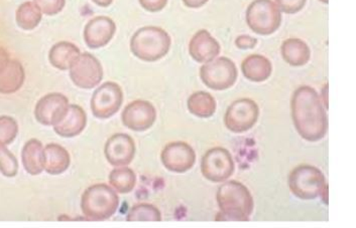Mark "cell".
Instances as JSON below:
<instances>
[{
	"label": "cell",
	"instance_id": "cell-1",
	"mask_svg": "<svg viewBox=\"0 0 356 228\" xmlns=\"http://www.w3.org/2000/svg\"><path fill=\"white\" fill-rule=\"evenodd\" d=\"M295 128L304 140L317 142L325 137L329 122L325 107L312 87H299L291 100Z\"/></svg>",
	"mask_w": 356,
	"mask_h": 228
},
{
	"label": "cell",
	"instance_id": "cell-2",
	"mask_svg": "<svg viewBox=\"0 0 356 228\" xmlns=\"http://www.w3.org/2000/svg\"><path fill=\"white\" fill-rule=\"evenodd\" d=\"M220 211L217 221H248L254 211L252 193L245 185L238 181H224L216 194Z\"/></svg>",
	"mask_w": 356,
	"mask_h": 228
},
{
	"label": "cell",
	"instance_id": "cell-3",
	"mask_svg": "<svg viewBox=\"0 0 356 228\" xmlns=\"http://www.w3.org/2000/svg\"><path fill=\"white\" fill-rule=\"evenodd\" d=\"M171 44V37L162 28L145 26L131 37V50L138 59L153 62L168 55Z\"/></svg>",
	"mask_w": 356,
	"mask_h": 228
},
{
	"label": "cell",
	"instance_id": "cell-4",
	"mask_svg": "<svg viewBox=\"0 0 356 228\" xmlns=\"http://www.w3.org/2000/svg\"><path fill=\"white\" fill-rule=\"evenodd\" d=\"M120 207V198L109 185L100 183L85 190L81 209L89 220L103 221L112 218Z\"/></svg>",
	"mask_w": 356,
	"mask_h": 228
},
{
	"label": "cell",
	"instance_id": "cell-5",
	"mask_svg": "<svg viewBox=\"0 0 356 228\" xmlns=\"http://www.w3.org/2000/svg\"><path fill=\"white\" fill-rule=\"evenodd\" d=\"M328 186L323 172L311 165H300L289 175V188L296 198L313 200Z\"/></svg>",
	"mask_w": 356,
	"mask_h": 228
},
{
	"label": "cell",
	"instance_id": "cell-6",
	"mask_svg": "<svg viewBox=\"0 0 356 228\" xmlns=\"http://www.w3.org/2000/svg\"><path fill=\"white\" fill-rule=\"evenodd\" d=\"M248 28L261 35H270L279 30L282 11L273 0H254L246 10Z\"/></svg>",
	"mask_w": 356,
	"mask_h": 228
},
{
	"label": "cell",
	"instance_id": "cell-7",
	"mask_svg": "<svg viewBox=\"0 0 356 228\" xmlns=\"http://www.w3.org/2000/svg\"><path fill=\"white\" fill-rule=\"evenodd\" d=\"M238 77L236 66L228 58L220 57L205 62L200 69V78L208 88L225 91L232 88Z\"/></svg>",
	"mask_w": 356,
	"mask_h": 228
},
{
	"label": "cell",
	"instance_id": "cell-8",
	"mask_svg": "<svg viewBox=\"0 0 356 228\" xmlns=\"http://www.w3.org/2000/svg\"><path fill=\"white\" fill-rule=\"evenodd\" d=\"M259 117V105L243 98L232 103L224 115V125L232 133H243L257 124Z\"/></svg>",
	"mask_w": 356,
	"mask_h": 228
},
{
	"label": "cell",
	"instance_id": "cell-9",
	"mask_svg": "<svg viewBox=\"0 0 356 228\" xmlns=\"http://www.w3.org/2000/svg\"><path fill=\"white\" fill-rule=\"evenodd\" d=\"M234 158L228 150L215 147L208 150L201 161V172L204 177L214 183H221L234 173Z\"/></svg>",
	"mask_w": 356,
	"mask_h": 228
},
{
	"label": "cell",
	"instance_id": "cell-10",
	"mask_svg": "<svg viewBox=\"0 0 356 228\" xmlns=\"http://www.w3.org/2000/svg\"><path fill=\"white\" fill-rule=\"evenodd\" d=\"M123 102L122 89L120 85L107 82L93 93L91 111L98 119H108L120 111Z\"/></svg>",
	"mask_w": 356,
	"mask_h": 228
},
{
	"label": "cell",
	"instance_id": "cell-11",
	"mask_svg": "<svg viewBox=\"0 0 356 228\" xmlns=\"http://www.w3.org/2000/svg\"><path fill=\"white\" fill-rule=\"evenodd\" d=\"M70 78L78 88L94 89L103 79L102 62L91 53H83L71 67Z\"/></svg>",
	"mask_w": 356,
	"mask_h": 228
},
{
	"label": "cell",
	"instance_id": "cell-12",
	"mask_svg": "<svg viewBox=\"0 0 356 228\" xmlns=\"http://www.w3.org/2000/svg\"><path fill=\"white\" fill-rule=\"evenodd\" d=\"M69 105L68 98L63 94H48L35 105V119L44 126H55L64 119Z\"/></svg>",
	"mask_w": 356,
	"mask_h": 228
},
{
	"label": "cell",
	"instance_id": "cell-13",
	"mask_svg": "<svg viewBox=\"0 0 356 228\" xmlns=\"http://www.w3.org/2000/svg\"><path fill=\"white\" fill-rule=\"evenodd\" d=\"M163 166L175 173H184L193 168L196 153L188 143L178 141L165 145L161 154Z\"/></svg>",
	"mask_w": 356,
	"mask_h": 228
},
{
	"label": "cell",
	"instance_id": "cell-14",
	"mask_svg": "<svg viewBox=\"0 0 356 228\" xmlns=\"http://www.w3.org/2000/svg\"><path fill=\"white\" fill-rule=\"evenodd\" d=\"M156 109L149 100H136L123 109L122 121L127 128L136 132L147 131L154 126Z\"/></svg>",
	"mask_w": 356,
	"mask_h": 228
},
{
	"label": "cell",
	"instance_id": "cell-15",
	"mask_svg": "<svg viewBox=\"0 0 356 228\" xmlns=\"http://www.w3.org/2000/svg\"><path fill=\"white\" fill-rule=\"evenodd\" d=\"M136 143L127 134L112 135L104 147V154L109 164L114 167L127 166L133 162L136 155Z\"/></svg>",
	"mask_w": 356,
	"mask_h": 228
},
{
	"label": "cell",
	"instance_id": "cell-16",
	"mask_svg": "<svg viewBox=\"0 0 356 228\" xmlns=\"http://www.w3.org/2000/svg\"><path fill=\"white\" fill-rule=\"evenodd\" d=\"M116 24L107 17H96L85 26L84 40L86 46L92 50L102 49L113 39Z\"/></svg>",
	"mask_w": 356,
	"mask_h": 228
},
{
	"label": "cell",
	"instance_id": "cell-17",
	"mask_svg": "<svg viewBox=\"0 0 356 228\" xmlns=\"http://www.w3.org/2000/svg\"><path fill=\"white\" fill-rule=\"evenodd\" d=\"M220 44L210 35L209 31L200 30L193 35L189 44L192 59L200 64L216 59L220 53Z\"/></svg>",
	"mask_w": 356,
	"mask_h": 228
},
{
	"label": "cell",
	"instance_id": "cell-18",
	"mask_svg": "<svg viewBox=\"0 0 356 228\" xmlns=\"http://www.w3.org/2000/svg\"><path fill=\"white\" fill-rule=\"evenodd\" d=\"M87 124L84 109L78 105H69L68 112L61 122L54 126V131L60 137L73 138L80 135Z\"/></svg>",
	"mask_w": 356,
	"mask_h": 228
},
{
	"label": "cell",
	"instance_id": "cell-19",
	"mask_svg": "<svg viewBox=\"0 0 356 228\" xmlns=\"http://www.w3.org/2000/svg\"><path fill=\"white\" fill-rule=\"evenodd\" d=\"M26 80L24 67L19 60H10L0 70V94L10 95L19 91Z\"/></svg>",
	"mask_w": 356,
	"mask_h": 228
},
{
	"label": "cell",
	"instance_id": "cell-20",
	"mask_svg": "<svg viewBox=\"0 0 356 228\" xmlns=\"http://www.w3.org/2000/svg\"><path fill=\"white\" fill-rule=\"evenodd\" d=\"M81 55L79 48L70 42H59L51 46L49 60L51 66L58 70H70L74 62Z\"/></svg>",
	"mask_w": 356,
	"mask_h": 228
},
{
	"label": "cell",
	"instance_id": "cell-21",
	"mask_svg": "<svg viewBox=\"0 0 356 228\" xmlns=\"http://www.w3.org/2000/svg\"><path fill=\"white\" fill-rule=\"evenodd\" d=\"M44 170L51 175H59L68 170L71 164L69 152L61 145L51 143L44 147Z\"/></svg>",
	"mask_w": 356,
	"mask_h": 228
},
{
	"label": "cell",
	"instance_id": "cell-22",
	"mask_svg": "<svg viewBox=\"0 0 356 228\" xmlns=\"http://www.w3.org/2000/svg\"><path fill=\"white\" fill-rule=\"evenodd\" d=\"M22 164L31 175H39L44 170V149L41 141L31 139L24 145L22 153Z\"/></svg>",
	"mask_w": 356,
	"mask_h": 228
},
{
	"label": "cell",
	"instance_id": "cell-23",
	"mask_svg": "<svg viewBox=\"0 0 356 228\" xmlns=\"http://www.w3.org/2000/svg\"><path fill=\"white\" fill-rule=\"evenodd\" d=\"M241 71L250 82H263L272 75V62L264 55H250L241 64Z\"/></svg>",
	"mask_w": 356,
	"mask_h": 228
},
{
	"label": "cell",
	"instance_id": "cell-24",
	"mask_svg": "<svg viewBox=\"0 0 356 228\" xmlns=\"http://www.w3.org/2000/svg\"><path fill=\"white\" fill-rule=\"evenodd\" d=\"M283 59L292 67H303L310 60L311 51L308 44L300 39H288L282 44Z\"/></svg>",
	"mask_w": 356,
	"mask_h": 228
},
{
	"label": "cell",
	"instance_id": "cell-25",
	"mask_svg": "<svg viewBox=\"0 0 356 228\" xmlns=\"http://www.w3.org/2000/svg\"><path fill=\"white\" fill-rule=\"evenodd\" d=\"M190 113L199 118H210L216 111V100L207 91H196L190 96L187 102Z\"/></svg>",
	"mask_w": 356,
	"mask_h": 228
},
{
	"label": "cell",
	"instance_id": "cell-26",
	"mask_svg": "<svg viewBox=\"0 0 356 228\" xmlns=\"http://www.w3.org/2000/svg\"><path fill=\"white\" fill-rule=\"evenodd\" d=\"M42 12L33 1L21 4L15 12L17 24L24 30H33L41 24Z\"/></svg>",
	"mask_w": 356,
	"mask_h": 228
},
{
	"label": "cell",
	"instance_id": "cell-27",
	"mask_svg": "<svg viewBox=\"0 0 356 228\" xmlns=\"http://www.w3.org/2000/svg\"><path fill=\"white\" fill-rule=\"evenodd\" d=\"M112 188L122 194L133 191L136 184V175L133 169L127 166L118 167L109 174Z\"/></svg>",
	"mask_w": 356,
	"mask_h": 228
},
{
	"label": "cell",
	"instance_id": "cell-28",
	"mask_svg": "<svg viewBox=\"0 0 356 228\" xmlns=\"http://www.w3.org/2000/svg\"><path fill=\"white\" fill-rule=\"evenodd\" d=\"M127 220L134 222V221H152L159 222L162 220V213L158 207L149 203H140L134 205L133 209L129 210L127 216Z\"/></svg>",
	"mask_w": 356,
	"mask_h": 228
},
{
	"label": "cell",
	"instance_id": "cell-29",
	"mask_svg": "<svg viewBox=\"0 0 356 228\" xmlns=\"http://www.w3.org/2000/svg\"><path fill=\"white\" fill-rule=\"evenodd\" d=\"M0 172L8 178L15 177L19 172L17 157L2 143H0Z\"/></svg>",
	"mask_w": 356,
	"mask_h": 228
},
{
	"label": "cell",
	"instance_id": "cell-30",
	"mask_svg": "<svg viewBox=\"0 0 356 228\" xmlns=\"http://www.w3.org/2000/svg\"><path fill=\"white\" fill-rule=\"evenodd\" d=\"M19 134V125L17 121L8 116H0V143L10 144Z\"/></svg>",
	"mask_w": 356,
	"mask_h": 228
},
{
	"label": "cell",
	"instance_id": "cell-31",
	"mask_svg": "<svg viewBox=\"0 0 356 228\" xmlns=\"http://www.w3.org/2000/svg\"><path fill=\"white\" fill-rule=\"evenodd\" d=\"M38 8L49 17L58 15L64 10L66 6V0H33Z\"/></svg>",
	"mask_w": 356,
	"mask_h": 228
},
{
	"label": "cell",
	"instance_id": "cell-32",
	"mask_svg": "<svg viewBox=\"0 0 356 228\" xmlns=\"http://www.w3.org/2000/svg\"><path fill=\"white\" fill-rule=\"evenodd\" d=\"M307 0H275L280 10L286 13V15H295L303 10L306 6Z\"/></svg>",
	"mask_w": 356,
	"mask_h": 228
},
{
	"label": "cell",
	"instance_id": "cell-33",
	"mask_svg": "<svg viewBox=\"0 0 356 228\" xmlns=\"http://www.w3.org/2000/svg\"><path fill=\"white\" fill-rule=\"evenodd\" d=\"M138 1L145 10L151 12L163 10L168 3V0H138Z\"/></svg>",
	"mask_w": 356,
	"mask_h": 228
},
{
	"label": "cell",
	"instance_id": "cell-34",
	"mask_svg": "<svg viewBox=\"0 0 356 228\" xmlns=\"http://www.w3.org/2000/svg\"><path fill=\"white\" fill-rule=\"evenodd\" d=\"M257 44V40L248 35H239L235 40V46L241 50H252Z\"/></svg>",
	"mask_w": 356,
	"mask_h": 228
},
{
	"label": "cell",
	"instance_id": "cell-35",
	"mask_svg": "<svg viewBox=\"0 0 356 228\" xmlns=\"http://www.w3.org/2000/svg\"><path fill=\"white\" fill-rule=\"evenodd\" d=\"M183 3L189 8H200L209 0H182Z\"/></svg>",
	"mask_w": 356,
	"mask_h": 228
},
{
	"label": "cell",
	"instance_id": "cell-36",
	"mask_svg": "<svg viewBox=\"0 0 356 228\" xmlns=\"http://www.w3.org/2000/svg\"><path fill=\"white\" fill-rule=\"evenodd\" d=\"M329 85L328 82H326L325 85H324L323 88H322L321 91V99L322 103H323L324 107H325L326 109H328L329 108Z\"/></svg>",
	"mask_w": 356,
	"mask_h": 228
},
{
	"label": "cell",
	"instance_id": "cell-37",
	"mask_svg": "<svg viewBox=\"0 0 356 228\" xmlns=\"http://www.w3.org/2000/svg\"><path fill=\"white\" fill-rule=\"evenodd\" d=\"M10 60V53L3 48H0V70L6 66V62Z\"/></svg>",
	"mask_w": 356,
	"mask_h": 228
},
{
	"label": "cell",
	"instance_id": "cell-38",
	"mask_svg": "<svg viewBox=\"0 0 356 228\" xmlns=\"http://www.w3.org/2000/svg\"><path fill=\"white\" fill-rule=\"evenodd\" d=\"M94 3L97 4L98 6H102V8H108L113 2V0H92Z\"/></svg>",
	"mask_w": 356,
	"mask_h": 228
},
{
	"label": "cell",
	"instance_id": "cell-39",
	"mask_svg": "<svg viewBox=\"0 0 356 228\" xmlns=\"http://www.w3.org/2000/svg\"><path fill=\"white\" fill-rule=\"evenodd\" d=\"M320 1L323 2V3L328 4L329 0H320Z\"/></svg>",
	"mask_w": 356,
	"mask_h": 228
}]
</instances>
